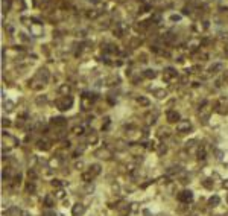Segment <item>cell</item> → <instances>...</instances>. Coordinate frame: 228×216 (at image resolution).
Masks as SVG:
<instances>
[{
    "instance_id": "d4e9b609",
    "label": "cell",
    "mask_w": 228,
    "mask_h": 216,
    "mask_svg": "<svg viewBox=\"0 0 228 216\" xmlns=\"http://www.w3.org/2000/svg\"><path fill=\"white\" fill-rule=\"evenodd\" d=\"M202 186H204L205 189H213V186H215L213 178H205L204 181H202Z\"/></svg>"
},
{
    "instance_id": "e575fe53",
    "label": "cell",
    "mask_w": 228,
    "mask_h": 216,
    "mask_svg": "<svg viewBox=\"0 0 228 216\" xmlns=\"http://www.w3.org/2000/svg\"><path fill=\"white\" fill-rule=\"evenodd\" d=\"M52 186H53V187H58V189H61V187H62V183H61V180H52Z\"/></svg>"
},
{
    "instance_id": "c3c4849f",
    "label": "cell",
    "mask_w": 228,
    "mask_h": 216,
    "mask_svg": "<svg viewBox=\"0 0 228 216\" xmlns=\"http://www.w3.org/2000/svg\"><path fill=\"white\" fill-rule=\"evenodd\" d=\"M227 201H228V198H227Z\"/></svg>"
},
{
    "instance_id": "60d3db41",
    "label": "cell",
    "mask_w": 228,
    "mask_h": 216,
    "mask_svg": "<svg viewBox=\"0 0 228 216\" xmlns=\"http://www.w3.org/2000/svg\"><path fill=\"white\" fill-rule=\"evenodd\" d=\"M18 38H20L22 41H29V37H26V34H23V32L18 34Z\"/></svg>"
},
{
    "instance_id": "74e56055",
    "label": "cell",
    "mask_w": 228,
    "mask_h": 216,
    "mask_svg": "<svg viewBox=\"0 0 228 216\" xmlns=\"http://www.w3.org/2000/svg\"><path fill=\"white\" fill-rule=\"evenodd\" d=\"M171 20L172 22H180L181 20V15L180 14H173V15H171Z\"/></svg>"
},
{
    "instance_id": "ee69618b",
    "label": "cell",
    "mask_w": 228,
    "mask_h": 216,
    "mask_svg": "<svg viewBox=\"0 0 228 216\" xmlns=\"http://www.w3.org/2000/svg\"><path fill=\"white\" fill-rule=\"evenodd\" d=\"M64 193H66V192H64L62 189H59L57 192V198H64Z\"/></svg>"
},
{
    "instance_id": "4fadbf2b",
    "label": "cell",
    "mask_w": 228,
    "mask_h": 216,
    "mask_svg": "<svg viewBox=\"0 0 228 216\" xmlns=\"http://www.w3.org/2000/svg\"><path fill=\"white\" fill-rule=\"evenodd\" d=\"M52 125H55V126H66L67 125V119H64V117H53L52 119Z\"/></svg>"
},
{
    "instance_id": "30bf717a",
    "label": "cell",
    "mask_w": 228,
    "mask_h": 216,
    "mask_svg": "<svg viewBox=\"0 0 228 216\" xmlns=\"http://www.w3.org/2000/svg\"><path fill=\"white\" fill-rule=\"evenodd\" d=\"M70 91H72L70 84H61L59 88H58V93H59L61 96H70Z\"/></svg>"
},
{
    "instance_id": "d6986e66",
    "label": "cell",
    "mask_w": 228,
    "mask_h": 216,
    "mask_svg": "<svg viewBox=\"0 0 228 216\" xmlns=\"http://www.w3.org/2000/svg\"><path fill=\"white\" fill-rule=\"evenodd\" d=\"M154 96H155L157 99H164V98L167 96V91L163 90V88H155V90H154Z\"/></svg>"
},
{
    "instance_id": "f35d334b",
    "label": "cell",
    "mask_w": 228,
    "mask_h": 216,
    "mask_svg": "<svg viewBox=\"0 0 228 216\" xmlns=\"http://www.w3.org/2000/svg\"><path fill=\"white\" fill-rule=\"evenodd\" d=\"M9 5H11L9 0H5V2H3V12H6L8 9H9Z\"/></svg>"
},
{
    "instance_id": "d6a6232c",
    "label": "cell",
    "mask_w": 228,
    "mask_h": 216,
    "mask_svg": "<svg viewBox=\"0 0 228 216\" xmlns=\"http://www.w3.org/2000/svg\"><path fill=\"white\" fill-rule=\"evenodd\" d=\"M37 103H38V105H41V103L44 105V103H47V96H38V98H37Z\"/></svg>"
},
{
    "instance_id": "ac0fdd59",
    "label": "cell",
    "mask_w": 228,
    "mask_h": 216,
    "mask_svg": "<svg viewBox=\"0 0 228 216\" xmlns=\"http://www.w3.org/2000/svg\"><path fill=\"white\" fill-rule=\"evenodd\" d=\"M157 117H158V113H157V111L146 114V123H148V125H152V123H155Z\"/></svg>"
},
{
    "instance_id": "484cf974",
    "label": "cell",
    "mask_w": 228,
    "mask_h": 216,
    "mask_svg": "<svg viewBox=\"0 0 228 216\" xmlns=\"http://www.w3.org/2000/svg\"><path fill=\"white\" fill-rule=\"evenodd\" d=\"M88 169H90V171L93 172L94 175H99V173H101V169H102V168H101V164H97V163H94V164H91V166H90V168H88Z\"/></svg>"
},
{
    "instance_id": "cb8c5ba5",
    "label": "cell",
    "mask_w": 228,
    "mask_h": 216,
    "mask_svg": "<svg viewBox=\"0 0 228 216\" xmlns=\"http://www.w3.org/2000/svg\"><path fill=\"white\" fill-rule=\"evenodd\" d=\"M219 203H221V198H219L217 195L211 196V198L208 199V205H210V207H216V205H219Z\"/></svg>"
},
{
    "instance_id": "e0dca14e",
    "label": "cell",
    "mask_w": 228,
    "mask_h": 216,
    "mask_svg": "<svg viewBox=\"0 0 228 216\" xmlns=\"http://www.w3.org/2000/svg\"><path fill=\"white\" fill-rule=\"evenodd\" d=\"M81 177H82V181H85V183H90L91 180H93V178L96 177V175H94V173H93V172H91L90 169H88V171H87V172H82V175H81Z\"/></svg>"
},
{
    "instance_id": "8fae6325",
    "label": "cell",
    "mask_w": 228,
    "mask_h": 216,
    "mask_svg": "<svg viewBox=\"0 0 228 216\" xmlns=\"http://www.w3.org/2000/svg\"><path fill=\"white\" fill-rule=\"evenodd\" d=\"M31 34L34 37H41L43 35V26L41 24H32L31 26Z\"/></svg>"
},
{
    "instance_id": "ffe728a7",
    "label": "cell",
    "mask_w": 228,
    "mask_h": 216,
    "mask_svg": "<svg viewBox=\"0 0 228 216\" xmlns=\"http://www.w3.org/2000/svg\"><path fill=\"white\" fill-rule=\"evenodd\" d=\"M143 76H145V78H148V79H154V78H157V72H155V70H152V68H148V70H145V72H143Z\"/></svg>"
},
{
    "instance_id": "3957f363",
    "label": "cell",
    "mask_w": 228,
    "mask_h": 216,
    "mask_svg": "<svg viewBox=\"0 0 228 216\" xmlns=\"http://www.w3.org/2000/svg\"><path fill=\"white\" fill-rule=\"evenodd\" d=\"M94 155L97 157V158H103V160H110L113 157V152L110 151V149L107 148V146H103V148H99L97 151H94Z\"/></svg>"
},
{
    "instance_id": "836d02e7",
    "label": "cell",
    "mask_w": 228,
    "mask_h": 216,
    "mask_svg": "<svg viewBox=\"0 0 228 216\" xmlns=\"http://www.w3.org/2000/svg\"><path fill=\"white\" fill-rule=\"evenodd\" d=\"M166 151H167V146H166V145H160V146H158V154H160V155L166 154Z\"/></svg>"
},
{
    "instance_id": "681fc988",
    "label": "cell",
    "mask_w": 228,
    "mask_h": 216,
    "mask_svg": "<svg viewBox=\"0 0 228 216\" xmlns=\"http://www.w3.org/2000/svg\"><path fill=\"white\" fill-rule=\"evenodd\" d=\"M141 2H143V0H141Z\"/></svg>"
},
{
    "instance_id": "1f68e13d",
    "label": "cell",
    "mask_w": 228,
    "mask_h": 216,
    "mask_svg": "<svg viewBox=\"0 0 228 216\" xmlns=\"http://www.w3.org/2000/svg\"><path fill=\"white\" fill-rule=\"evenodd\" d=\"M26 190H27L29 193H34V192H35V184H34V181H31V183H27V184H26Z\"/></svg>"
},
{
    "instance_id": "8d00e7d4",
    "label": "cell",
    "mask_w": 228,
    "mask_h": 216,
    "mask_svg": "<svg viewBox=\"0 0 228 216\" xmlns=\"http://www.w3.org/2000/svg\"><path fill=\"white\" fill-rule=\"evenodd\" d=\"M73 133L75 134H82L84 133V126H75L73 128Z\"/></svg>"
},
{
    "instance_id": "9c48e42d",
    "label": "cell",
    "mask_w": 228,
    "mask_h": 216,
    "mask_svg": "<svg viewBox=\"0 0 228 216\" xmlns=\"http://www.w3.org/2000/svg\"><path fill=\"white\" fill-rule=\"evenodd\" d=\"M37 148L40 151H49L50 149V142L47 138H43V140H38L37 142Z\"/></svg>"
},
{
    "instance_id": "b9f144b4",
    "label": "cell",
    "mask_w": 228,
    "mask_h": 216,
    "mask_svg": "<svg viewBox=\"0 0 228 216\" xmlns=\"http://www.w3.org/2000/svg\"><path fill=\"white\" fill-rule=\"evenodd\" d=\"M158 136L161 137V138H163V137H169V133H167V131H163V129H160Z\"/></svg>"
},
{
    "instance_id": "7a4b0ae2",
    "label": "cell",
    "mask_w": 228,
    "mask_h": 216,
    "mask_svg": "<svg viewBox=\"0 0 228 216\" xmlns=\"http://www.w3.org/2000/svg\"><path fill=\"white\" fill-rule=\"evenodd\" d=\"M178 79V72L173 67H166L164 68V73H163V81L166 82H173V81Z\"/></svg>"
},
{
    "instance_id": "9a60e30c",
    "label": "cell",
    "mask_w": 228,
    "mask_h": 216,
    "mask_svg": "<svg viewBox=\"0 0 228 216\" xmlns=\"http://www.w3.org/2000/svg\"><path fill=\"white\" fill-rule=\"evenodd\" d=\"M101 9H97V8H94V9H90V11H87V17L90 18V20H96L99 15H101Z\"/></svg>"
},
{
    "instance_id": "f546056e",
    "label": "cell",
    "mask_w": 228,
    "mask_h": 216,
    "mask_svg": "<svg viewBox=\"0 0 228 216\" xmlns=\"http://www.w3.org/2000/svg\"><path fill=\"white\" fill-rule=\"evenodd\" d=\"M20 183H22V173H18V175H15V177H14L12 186H14V187H17V186H20Z\"/></svg>"
},
{
    "instance_id": "277c9868",
    "label": "cell",
    "mask_w": 228,
    "mask_h": 216,
    "mask_svg": "<svg viewBox=\"0 0 228 216\" xmlns=\"http://www.w3.org/2000/svg\"><path fill=\"white\" fill-rule=\"evenodd\" d=\"M190 129H192L190 120H180V122L176 123V131H178L180 134H186V133H189Z\"/></svg>"
},
{
    "instance_id": "7402d4cb",
    "label": "cell",
    "mask_w": 228,
    "mask_h": 216,
    "mask_svg": "<svg viewBox=\"0 0 228 216\" xmlns=\"http://www.w3.org/2000/svg\"><path fill=\"white\" fill-rule=\"evenodd\" d=\"M140 44H141V38L134 37V38L131 40V43H129V47H131V49H137V47H140Z\"/></svg>"
},
{
    "instance_id": "5bb4252c",
    "label": "cell",
    "mask_w": 228,
    "mask_h": 216,
    "mask_svg": "<svg viewBox=\"0 0 228 216\" xmlns=\"http://www.w3.org/2000/svg\"><path fill=\"white\" fill-rule=\"evenodd\" d=\"M91 105H93V101H91V99H88V98H85V96H82V102H81V107H82V110H84V111L90 110Z\"/></svg>"
},
{
    "instance_id": "7dc6e473",
    "label": "cell",
    "mask_w": 228,
    "mask_h": 216,
    "mask_svg": "<svg viewBox=\"0 0 228 216\" xmlns=\"http://www.w3.org/2000/svg\"><path fill=\"white\" fill-rule=\"evenodd\" d=\"M22 216H29V213L27 212H22Z\"/></svg>"
},
{
    "instance_id": "2e32d148",
    "label": "cell",
    "mask_w": 228,
    "mask_h": 216,
    "mask_svg": "<svg viewBox=\"0 0 228 216\" xmlns=\"http://www.w3.org/2000/svg\"><path fill=\"white\" fill-rule=\"evenodd\" d=\"M44 205L47 208H52L53 205H55V196H52V195H46L44 196Z\"/></svg>"
},
{
    "instance_id": "83f0119b",
    "label": "cell",
    "mask_w": 228,
    "mask_h": 216,
    "mask_svg": "<svg viewBox=\"0 0 228 216\" xmlns=\"http://www.w3.org/2000/svg\"><path fill=\"white\" fill-rule=\"evenodd\" d=\"M119 82H120V79H119V76H116V75H113L111 78H108V81H107L108 85H117Z\"/></svg>"
},
{
    "instance_id": "4316f807",
    "label": "cell",
    "mask_w": 228,
    "mask_h": 216,
    "mask_svg": "<svg viewBox=\"0 0 228 216\" xmlns=\"http://www.w3.org/2000/svg\"><path fill=\"white\" fill-rule=\"evenodd\" d=\"M222 68H224V66H222V64H219V63H216V64H213L211 67L208 68V72H210V73H217V72H219V70H222Z\"/></svg>"
},
{
    "instance_id": "ba28073f",
    "label": "cell",
    "mask_w": 228,
    "mask_h": 216,
    "mask_svg": "<svg viewBox=\"0 0 228 216\" xmlns=\"http://www.w3.org/2000/svg\"><path fill=\"white\" fill-rule=\"evenodd\" d=\"M35 78L41 79L43 82H47V81H49V78H50V73H49V70H47V68H40V70L37 72Z\"/></svg>"
},
{
    "instance_id": "7bdbcfd3",
    "label": "cell",
    "mask_w": 228,
    "mask_h": 216,
    "mask_svg": "<svg viewBox=\"0 0 228 216\" xmlns=\"http://www.w3.org/2000/svg\"><path fill=\"white\" fill-rule=\"evenodd\" d=\"M195 143H196V140H189V142H187V143H186V146H187V148H192V146H195Z\"/></svg>"
},
{
    "instance_id": "52a82bcc",
    "label": "cell",
    "mask_w": 228,
    "mask_h": 216,
    "mask_svg": "<svg viewBox=\"0 0 228 216\" xmlns=\"http://www.w3.org/2000/svg\"><path fill=\"white\" fill-rule=\"evenodd\" d=\"M85 213V205L78 203V204H75L72 207V215L73 216H82Z\"/></svg>"
},
{
    "instance_id": "bcb514c9",
    "label": "cell",
    "mask_w": 228,
    "mask_h": 216,
    "mask_svg": "<svg viewBox=\"0 0 228 216\" xmlns=\"http://www.w3.org/2000/svg\"><path fill=\"white\" fill-rule=\"evenodd\" d=\"M222 187H224V189H227V190H228V180H225V181L222 183Z\"/></svg>"
},
{
    "instance_id": "f1b7e54d",
    "label": "cell",
    "mask_w": 228,
    "mask_h": 216,
    "mask_svg": "<svg viewBox=\"0 0 228 216\" xmlns=\"http://www.w3.org/2000/svg\"><path fill=\"white\" fill-rule=\"evenodd\" d=\"M119 210H120V216H126L129 213V205H119Z\"/></svg>"
},
{
    "instance_id": "44dd1931",
    "label": "cell",
    "mask_w": 228,
    "mask_h": 216,
    "mask_svg": "<svg viewBox=\"0 0 228 216\" xmlns=\"http://www.w3.org/2000/svg\"><path fill=\"white\" fill-rule=\"evenodd\" d=\"M137 103H138L140 107H149L151 101H149L148 98H145V96H138V98H137Z\"/></svg>"
},
{
    "instance_id": "603a6c76",
    "label": "cell",
    "mask_w": 228,
    "mask_h": 216,
    "mask_svg": "<svg viewBox=\"0 0 228 216\" xmlns=\"http://www.w3.org/2000/svg\"><path fill=\"white\" fill-rule=\"evenodd\" d=\"M97 140H99V138H97V136H96L93 131H91V134H88V137H87V143H88V145H96Z\"/></svg>"
},
{
    "instance_id": "d590c367",
    "label": "cell",
    "mask_w": 228,
    "mask_h": 216,
    "mask_svg": "<svg viewBox=\"0 0 228 216\" xmlns=\"http://www.w3.org/2000/svg\"><path fill=\"white\" fill-rule=\"evenodd\" d=\"M43 216H57V213H55V212H52L50 208H46L44 212H43Z\"/></svg>"
},
{
    "instance_id": "4dcf8cb0",
    "label": "cell",
    "mask_w": 228,
    "mask_h": 216,
    "mask_svg": "<svg viewBox=\"0 0 228 216\" xmlns=\"http://www.w3.org/2000/svg\"><path fill=\"white\" fill-rule=\"evenodd\" d=\"M3 107H5L6 111H12V110H14V102H11V101H5Z\"/></svg>"
},
{
    "instance_id": "6da1fadb",
    "label": "cell",
    "mask_w": 228,
    "mask_h": 216,
    "mask_svg": "<svg viewBox=\"0 0 228 216\" xmlns=\"http://www.w3.org/2000/svg\"><path fill=\"white\" fill-rule=\"evenodd\" d=\"M55 105L59 111H67L73 107V98L72 96H62V98L55 101Z\"/></svg>"
},
{
    "instance_id": "ab89813d",
    "label": "cell",
    "mask_w": 228,
    "mask_h": 216,
    "mask_svg": "<svg viewBox=\"0 0 228 216\" xmlns=\"http://www.w3.org/2000/svg\"><path fill=\"white\" fill-rule=\"evenodd\" d=\"M27 175H29V178H32V180H35V178H37V173H35L34 169H29V172H27Z\"/></svg>"
},
{
    "instance_id": "5b68a950",
    "label": "cell",
    "mask_w": 228,
    "mask_h": 216,
    "mask_svg": "<svg viewBox=\"0 0 228 216\" xmlns=\"http://www.w3.org/2000/svg\"><path fill=\"white\" fill-rule=\"evenodd\" d=\"M192 199H193V193L190 190H182L178 193V201L182 204H189V203H192Z\"/></svg>"
},
{
    "instance_id": "7c38bea8",
    "label": "cell",
    "mask_w": 228,
    "mask_h": 216,
    "mask_svg": "<svg viewBox=\"0 0 228 216\" xmlns=\"http://www.w3.org/2000/svg\"><path fill=\"white\" fill-rule=\"evenodd\" d=\"M44 85H46V82H43V81L38 79V78H35V79L31 82V88H32V90H41Z\"/></svg>"
},
{
    "instance_id": "f6af8a7d",
    "label": "cell",
    "mask_w": 228,
    "mask_h": 216,
    "mask_svg": "<svg viewBox=\"0 0 228 216\" xmlns=\"http://www.w3.org/2000/svg\"><path fill=\"white\" fill-rule=\"evenodd\" d=\"M2 125H3V126H9V125H11V122H9V119H3V122H2Z\"/></svg>"
},
{
    "instance_id": "8992f818",
    "label": "cell",
    "mask_w": 228,
    "mask_h": 216,
    "mask_svg": "<svg viewBox=\"0 0 228 216\" xmlns=\"http://www.w3.org/2000/svg\"><path fill=\"white\" fill-rule=\"evenodd\" d=\"M166 117H167V122H169V123H178V122L181 120L180 113H178L176 110H169V111L166 113Z\"/></svg>"
}]
</instances>
